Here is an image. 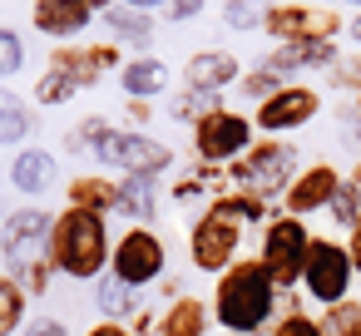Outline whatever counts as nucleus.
Returning a JSON list of instances; mask_svg holds the SVG:
<instances>
[{"label":"nucleus","instance_id":"1","mask_svg":"<svg viewBox=\"0 0 361 336\" xmlns=\"http://www.w3.org/2000/svg\"><path fill=\"white\" fill-rule=\"evenodd\" d=\"M272 306H277V282L267 277L262 257H243L233 262L223 277H218V292H213V316L223 331L233 336H252L272 321Z\"/></svg>","mask_w":361,"mask_h":336},{"label":"nucleus","instance_id":"2","mask_svg":"<svg viewBox=\"0 0 361 336\" xmlns=\"http://www.w3.org/2000/svg\"><path fill=\"white\" fill-rule=\"evenodd\" d=\"M50 262L65 277H99L109 262V232H104V213H85L70 208L55 218L50 232Z\"/></svg>","mask_w":361,"mask_h":336},{"label":"nucleus","instance_id":"3","mask_svg":"<svg viewBox=\"0 0 361 336\" xmlns=\"http://www.w3.org/2000/svg\"><path fill=\"white\" fill-rule=\"evenodd\" d=\"M233 188L238 193H252V198H287V188L297 183V149L282 144V139H262L252 144L233 168H228Z\"/></svg>","mask_w":361,"mask_h":336},{"label":"nucleus","instance_id":"4","mask_svg":"<svg viewBox=\"0 0 361 336\" xmlns=\"http://www.w3.org/2000/svg\"><path fill=\"white\" fill-rule=\"evenodd\" d=\"M307 247H312V232L302 218H272L262 228V267L267 277L277 282V292L297 287L302 272H307Z\"/></svg>","mask_w":361,"mask_h":336},{"label":"nucleus","instance_id":"5","mask_svg":"<svg viewBox=\"0 0 361 336\" xmlns=\"http://www.w3.org/2000/svg\"><path fill=\"white\" fill-rule=\"evenodd\" d=\"M351 252H346V242H331V237H312V247H307V272H302V287H307V297L312 301H322V306H336V301H346V287H351Z\"/></svg>","mask_w":361,"mask_h":336},{"label":"nucleus","instance_id":"6","mask_svg":"<svg viewBox=\"0 0 361 336\" xmlns=\"http://www.w3.org/2000/svg\"><path fill=\"white\" fill-rule=\"evenodd\" d=\"M193 144H198L203 163H238L252 149V119H243V114L218 104L193 124Z\"/></svg>","mask_w":361,"mask_h":336},{"label":"nucleus","instance_id":"7","mask_svg":"<svg viewBox=\"0 0 361 336\" xmlns=\"http://www.w3.org/2000/svg\"><path fill=\"white\" fill-rule=\"evenodd\" d=\"M104 163H114V168H124L129 178H154V173H164L169 163H173V149L169 144H159V139H149V134H109L99 149H94Z\"/></svg>","mask_w":361,"mask_h":336},{"label":"nucleus","instance_id":"8","mask_svg":"<svg viewBox=\"0 0 361 336\" xmlns=\"http://www.w3.org/2000/svg\"><path fill=\"white\" fill-rule=\"evenodd\" d=\"M238 242H243V223H233V218H223V213L208 208V218H198V223H193V237H188L193 267L223 277V272L233 267V257H238Z\"/></svg>","mask_w":361,"mask_h":336},{"label":"nucleus","instance_id":"9","mask_svg":"<svg viewBox=\"0 0 361 336\" xmlns=\"http://www.w3.org/2000/svg\"><path fill=\"white\" fill-rule=\"evenodd\" d=\"M262 30L277 35L282 45H307V40H336L341 15L317 11V6H272L262 11Z\"/></svg>","mask_w":361,"mask_h":336},{"label":"nucleus","instance_id":"10","mask_svg":"<svg viewBox=\"0 0 361 336\" xmlns=\"http://www.w3.org/2000/svg\"><path fill=\"white\" fill-rule=\"evenodd\" d=\"M164 242L149 232V228H129L119 242H114V277L124 282V287H144V282H154L159 272H164Z\"/></svg>","mask_w":361,"mask_h":336},{"label":"nucleus","instance_id":"11","mask_svg":"<svg viewBox=\"0 0 361 336\" xmlns=\"http://www.w3.org/2000/svg\"><path fill=\"white\" fill-rule=\"evenodd\" d=\"M317 109H322V94H317V89H307V85H282L272 99L257 104V119H252V124L267 129V134H287V129L312 124Z\"/></svg>","mask_w":361,"mask_h":336},{"label":"nucleus","instance_id":"12","mask_svg":"<svg viewBox=\"0 0 361 336\" xmlns=\"http://www.w3.org/2000/svg\"><path fill=\"white\" fill-rule=\"evenodd\" d=\"M50 232H55L50 213H40V208H20V213H11L6 223H0V252H6L16 267L40 262V247L50 242Z\"/></svg>","mask_w":361,"mask_h":336},{"label":"nucleus","instance_id":"13","mask_svg":"<svg viewBox=\"0 0 361 336\" xmlns=\"http://www.w3.org/2000/svg\"><path fill=\"white\" fill-rule=\"evenodd\" d=\"M336 188H341V173H336L331 163H312V168L297 173V183L287 188L282 208H287V218H307V213H317V208H331Z\"/></svg>","mask_w":361,"mask_h":336},{"label":"nucleus","instance_id":"14","mask_svg":"<svg viewBox=\"0 0 361 336\" xmlns=\"http://www.w3.org/2000/svg\"><path fill=\"white\" fill-rule=\"evenodd\" d=\"M183 80H188V94H213V89L238 80V60L223 55V50H203L183 65Z\"/></svg>","mask_w":361,"mask_h":336},{"label":"nucleus","instance_id":"15","mask_svg":"<svg viewBox=\"0 0 361 336\" xmlns=\"http://www.w3.org/2000/svg\"><path fill=\"white\" fill-rule=\"evenodd\" d=\"M90 6L85 0H35V30L40 35H80L85 25H90Z\"/></svg>","mask_w":361,"mask_h":336},{"label":"nucleus","instance_id":"16","mask_svg":"<svg viewBox=\"0 0 361 336\" xmlns=\"http://www.w3.org/2000/svg\"><path fill=\"white\" fill-rule=\"evenodd\" d=\"M341 55H336V45L331 40H307V45H282L272 60H267V70L282 80V75H292V70H331Z\"/></svg>","mask_w":361,"mask_h":336},{"label":"nucleus","instance_id":"17","mask_svg":"<svg viewBox=\"0 0 361 336\" xmlns=\"http://www.w3.org/2000/svg\"><path fill=\"white\" fill-rule=\"evenodd\" d=\"M11 183H16L20 193H45V188L55 183V158H50L45 149H25V154L16 158V168H11Z\"/></svg>","mask_w":361,"mask_h":336},{"label":"nucleus","instance_id":"18","mask_svg":"<svg viewBox=\"0 0 361 336\" xmlns=\"http://www.w3.org/2000/svg\"><path fill=\"white\" fill-rule=\"evenodd\" d=\"M114 213H124V218H134V223L159 218V188H154V178H124Z\"/></svg>","mask_w":361,"mask_h":336},{"label":"nucleus","instance_id":"19","mask_svg":"<svg viewBox=\"0 0 361 336\" xmlns=\"http://www.w3.org/2000/svg\"><path fill=\"white\" fill-rule=\"evenodd\" d=\"M203 331H208V306L198 297H178L159 321V336H203Z\"/></svg>","mask_w":361,"mask_h":336},{"label":"nucleus","instance_id":"20","mask_svg":"<svg viewBox=\"0 0 361 336\" xmlns=\"http://www.w3.org/2000/svg\"><path fill=\"white\" fill-rule=\"evenodd\" d=\"M164 80H169V70H164L159 60H129V65L119 70V85H124L134 99H154V94L164 89Z\"/></svg>","mask_w":361,"mask_h":336},{"label":"nucleus","instance_id":"21","mask_svg":"<svg viewBox=\"0 0 361 336\" xmlns=\"http://www.w3.org/2000/svg\"><path fill=\"white\" fill-rule=\"evenodd\" d=\"M114 203H119V183H109V178H75V183H70V208L109 213Z\"/></svg>","mask_w":361,"mask_h":336},{"label":"nucleus","instance_id":"22","mask_svg":"<svg viewBox=\"0 0 361 336\" xmlns=\"http://www.w3.org/2000/svg\"><path fill=\"white\" fill-rule=\"evenodd\" d=\"M30 134V104L11 89H0V144H20Z\"/></svg>","mask_w":361,"mask_h":336},{"label":"nucleus","instance_id":"23","mask_svg":"<svg viewBox=\"0 0 361 336\" xmlns=\"http://www.w3.org/2000/svg\"><path fill=\"white\" fill-rule=\"evenodd\" d=\"M50 70L70 75V80H75L80 89L99 80V65H94V55H90V50H55V55H50Z\"/></svg>","mask_w":361,"mask_h":336},{"label":"nucleus","instance_id":"24","mask_svg":"<svg viewBox=\"0 0 361 336\" xmlns=\"http://www.w3.org/2000/svg\"><path fill=\"white\" fill-rule=\"evenodd\" d=\"M322 336H361V301H336L322 306Z\"/></svg>","mask_w":361,"mask_h":336},{"label":"nucleus","instance_id":"25","mask_svg":"<svg viewBox=\"0 0 361 336\" xmlns=\"http://www.w3.org/2000/svg\"><path fill=\"white\" fill-rule=\"evenodd\" d=\"M20 321H25V287L16 277H0V336L20 331Z\"/></svg>","mask_w":361,"mask_h":336},{"label":"nucleus","instance_id":"26","mask_svg":"<svg viewBox=\"0 0 361 336\" xmlns=\"http://www.w3.org/2000/svg\"><path fill=\"white\" fill-rule=\"evenodd\" d=\"M213 213H223V218H233V223H257V218H267V203L252 198V193H223V198L213 203Z\"/></svg>","mask_w":361,"mask_h":336},{"label":"nucleus","instance_id":"27","mask_svg":"<svg viewBox=\"0 0 361 336\" xmlns=\"http://www.w3.org/2000/svg\"><path fill=\"white\" fill-rule=\"evenodd\" d=\"M109 30H114L119 40H149V35H154V20H149L144 11L114 6V11H109Z\"/></svg>","mask_w":361,"mask_h":336},{"label":"nucleus","instance_id":"28","mask_svg":"<svg viewBox=\"0 0 361 336\" xmlns=\"http://www.w3.org/2000/svg\"><path fill=\"white\" fill-rule=\"evenodd\" d=\"M331 223H341V228H356L361 223V188L351 178H341V188L331 198Z\"/></svg>","mask_w":361,"mask_h":336},{"label":"nucleus","instance_id":"29","mask_svg":"<svg viewBox=\"0 0 361 336\" xmlns=\"http://www.w3.org/2000/svg\"><path fill=\"white\" fill-rule=\"evenodd\" d=\"M75 89H80V85H75L70 75L45 70V75H40V85H35V99H40V104H65V99H75Z\"/></svg>","mask_w":361,"mask_h":336},{"label":"nucleus","instance_id":"30","mask_svg":"<svg viewBox=\"0 0 361 336\" xmlns=\"http://www.w3.org/2000/svg\"><path fill=\"white\" fill-rule=\"evenodd\" d=\"M94 301H99L104 321H114L119 311H129V301H134V297H129V287H124L119 277H104V282H99V297H94Z\"/></svg>","mask_w":361,"mask_h":336},{"label":"nucleus","instance_id":"31","mask_svg":"<svg viewBox=\"0 0 361 336\" xmlns=\"http://www.w3.org/2000/svg\"><path fill=\"white\" fill-rule=\"evenodd\" d=\"M25 65V40L16 30H0V75H20Z\"/></svg>","mask_w":361,"mask_h":336},{"label":"nucleus","instance_id":"32","mask_svg":"<svg viewBox=\"0 0 361 336\" xmlns=\"http://www.w3.org/2000/svg\"><path fill=\"white\" fill-rule=\"evenodd\" d=\"M326 80H331L336 89H356V94H361V60H336V65L326 70Z\"/></svg>","mask_w":361,"mask_h":336},{"label":"nucleus","instance_id":"33","mask_svg":"<svg viewBox=\"0 0 361 336\" xmlns=\"http://www.w3.org/2000/svg\"><path fill=\"white\" fill-rule=\"evenodd\" d=\"M223 20H228L233 30H252V25H262V15L247 6V0H228V6H223Z\"/></svg>","mask_w":361,"mask_h":336},{"label":"nucleus","instance_id":"34","mask_svg":"<svg viewBox=\"0 0 361 336\" xmlns=\"http://www.w3.org/2000/svg\"><path fill=\"white\" fill-rule=\"evenodd\" d=\"M272 336H322V321H312L307 311H302V316H282V321L272 326Z\"/></svg>","mask_w":361,"mask_h":336},{"label":"nucleus","instance_id":"35","mask_svg":"<svg viewBox=\"0 0 361 336\" xmlns=\"http://www.w3.org/2000/svg\"><path fill=\"white\" fill-rule=\"evenodd\" d=\"M25 336H70V331H65L55 316H40V321H30V326H25Z\"/></svg>","mask_w":361,"mask_h":336},{"label":"nucleus","instance_id":"36","mask_svg":"<svg viewBox=\"0 0 361 336\" xmlns=\"http://www.w3.org/2000/svg\"><path fill=\"white\" fill-rule=\"evenodd\" d=\"M198 11H203V0H173V6H169L173 20H188V15H198Z\"/></svg>","mask_w":361,"mask_h":336},{"label":"nucleus","instance_id":"37","mask_svg":"<svg viewBox=\"0 0 361 336\" xmlns=\"http://www.w3.org/2000/svg\"><path fill=\"white\" fill-rule=\"evenodd\" d=\"M85 336H134L129 326H119V321H99L94 331H85Z\"/></svg>","mask_w":361,"mask_h":336},{"label":"nucleus","instance_id":"38","mask_svg":"<svg viewBox=\"0 0 361 336\" xmlns=\"http://www.w3.org/2000/svg\"><path fill=\"white\" fill-rule=\"evenodd\" d=\"M124 6H129V11H154L159 0H124Z\"/></svg>","mask_w":361,"mask_h":336},{"label":"nucleus","instance_id":"39","mask_svg":"<svg viewBox=\"0 0 361 336\" xmlns=\"http://www.w3.org/2000/svg\"><path fill=\"white\" fill-rule=\"evenodd\" d=\"M346 30H351V40L361 45V15H356V20H346Z\"/></svg>","mask_w":361,"mask_h":336},{"label":"nucleus","instance_id":"40","mask_svg":"<svg viewBox=\"0 0 361 336\" xmlns=\"http://www.w3.org/2000/svg\"><path fill=\"white\" fill-rule=\"evenodd\" d=\"M85 6H90V11H104V6H114V0H85Z\"/></svg>","mask_w":361,"mask_h":336},{"label":"nucleus","instance_id":"41","mask_svg":"<svg viewBox=\"0 0 361 336\" xmlns=\"http://www.w3.org/2000/svg\"><path fill=\"white\" fill-rule=\"evenodd\" d=\"M351 183H356V188H361V163H356V173H351Z\"/></svg>","mask_w":361,"mask_h":336},{"label":"nucleus","instance_id":"42","mask_svg":"<svg viewBox=\"0 0 361 336\" xmlns=\"http://www.w3.org/2000/svg\"><path fill=\"white\" fill-rule=\"evenodd\" d=\"M356 144H361V119H356Z\"/></svg>","mask_w":361,"mask_h":336},{"label":"nucleus","instance_id":"43","mask_svg":"<svg viewBox=\"0 0 361 336\" xmlns=\"http://www.w3.org/2000/svg\"><path fill=\"white\" fill-rule=\"evenodd\" d=\"M351 6H361V0H351Z\"/></svg>","mask_w":361,"mask_h":336},{"label":"nucleus","instance_id":"44","mask_svg":"<svg viewBox=\"0 0 361 336\" xmlns=\"http://www.w3.org/2000/svg\"><path fill=\"white\" fill-rule=\"evenodd\" d=\"M356 99H361V94H356Z\"/></svg>","mask_w":361,"mask_h":336}]
</instances>
